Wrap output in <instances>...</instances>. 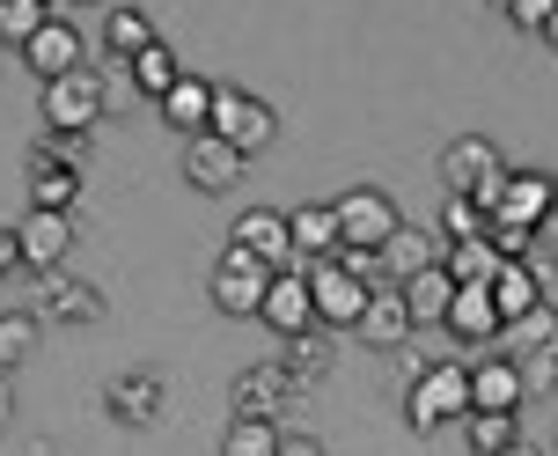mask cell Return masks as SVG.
Wrapping results in <instances>:
<instances>
[{"mask_svg":"<svg viewBox=\"0 0 558 456\" xmlns=\"http://www.w3.org/2000/svg\"><path fill=\"white\" fill-rule=\"evenodd\" d=\"M463 442L477 456H507L522 434H514V412H463Z\"/></svg>","mask_w":558,"mask_h":456,"instance_id":"30","label":"cell"},{"mask_svg":"<svg viewBox=\"0 0 558 456\" xmlns=\"http://www.w3.org/2000/svg\"><path fill=\"white\" fill-rule=\"evenodd\" d=\"M331 214H338V243H345V251H383L397 236V206H390V192H375V184H353L345 200H331Z\"/></svg>","mask_w":558,"mask_h":456,"instance_id":"6","label":"cell"},{"mask_svg":"<svg viewBox=\"0 0 558 456\" xmlns=\"http://www.w3.org/2000/svg\"><path fill=\"white\" fill-rule=\"evenodd\" d=\"M235 251L265 257L272 273H287L294 265V236H287V214H272V206H251L243 221H235Z\"/></svg>","mask_w":558,"mask_h":456,"instance_id":"16","label":"cell"},{"mask_svg":"<svg viewBox=\"0 0 558 456\" xmlns=\"http://www.w3.org/2000/svg\"><path fill=\"white\" fill-rule=\"evenodd\" d=\"M514 369H522V391H558V346H544V353H522V361H514Z\"/></svg>","mask_w":558,"mask_h":456,"instance_id":"36","label":"cell"},{"mask_svg":"<svg viewBox=\"0 0 558 456\" xmlns=\"http://www.w3.org/2000/svg\"><path fill=\"white\" fill-rule=\"evenodd\" d=\"M404 287V310H412V324H448V302H456V273L448 265H426V273H412Z\"/></svg>","mask_w":558,"mask_h":456,"instance_id":"25","label":"cell"},{"mask_svg":"<svg viewBox=\"0 0 558 456\" xmlns=\"http://www.w3.org/2000/svg\"><path fill=\"white\" fill-rule=\"evenodd\" d=\"M441 265L456 273V287H485L493 273H500V251H493L485 236H471V243H448V251H441Z\"/></svg>","mask_w":558,"mask_h":456,"instance_id":"28","label":"cell"},{"mask_svg":"<svg viewBox=\"0 0 558 456\" xmlns=\"http://www.w3.org/2000/svg\"><path fill=\"white\" fill-rule=\"evenodd\" d=\"M206 133H221L228 147H243V155H257V147L279 141V118L265 96H251V88H214V125Z\"/></svg>","mask_w":558,"mask_h":456,"instance_id":"5","label":"cell"},{"mask_svg":"<svg viewBox=\"0 0 558 456\" xmlns=\"http://www.w3.org/2000/svg\"><path fill=\"white\" fill-rule=\"evenodd\" d=\"M507 456H558V449H536V442H514V449Z\"/></svg>","mask_w":558,"mask_h":456,"instance_id":"41","label":"cell"},{"mask_svg":"<svg viewBox=\"0 0 558 456\" xmlns=\"http://www.w3.org/2000/svg\"><path fill=\"white\" fill-rule=\"evenodd\" d=\"M221 456H279V428L272 420H235L221 434Z\"/></svg>","mask_w":558,"mask_h":456,"instance_id":"34","label":"cell"},{"mask_svg":"<svg viewBox=\"0 0 558 456\" xmlns=\"http://www.w3.org/2000/svg\"><path fill=\"white\" fill-rule=\"evenodd\" d=\"M147 45H155V23H147L140 8H111V15H104V52L133 59V52H147Z\"/></svg>","mask_w":558,"mask_h":456,"instance_id":"29","label":"cell"},{"mask_svg":"<svg viewBox=\"0 0 558 456\" xmlns=\"http://www.w3.org/2000/svg\"><path fill=\"white\" fill-rule=\"evenodd\" d=\"M279 456H324L316 434H279Z\"/></svg>","mask_w":558,"mask_h":456,"instance_id":"39","label":"cell"},{"mask_svg":"<svg viewBox=\"0 0 558 456\" xmlns=\"http://www.w3.org/2000/svg\"><path fill=\"white\" fill-rule=\"evenodd\" d=\"M493 8H507V0H493Z\"/></svg>","mask_w":558,"mask_h":456,"instance_id":"43","label":"cell"},{"mask_svg":"<svg viewBox=\"0 0 558 456\" xmlns=\"http://www.w3.org/2000/svg\"><path fill=\"white\" fill-rule=\"evenodd\" d=\"M485 228H493L485 206L463 200V192H448V206H441V236H448V243H471V236H485Z\"/></svg>","mask_w":558,"mask_h":456,"instance_id":"35","label":"cell"},{"mask_svg":"<svg viewBox=\"0 0 558 456\" xmlns=\"http://www.w3.org/2000/svg\"><path fill=\"white\" fill-rule=\"evenodd\" d=\"M155 111H162V125H169V133H184V141H198V133L214 125V82H198V74H184V82L169 88V96L155 104Z\"/></svg>","mask_w":558,"mask_h":456,"instance_id":"21","label":"cell"},{"mask_svg":"<svg viewBox=\"0 0 558 456\" xmlns=\"http://www.w3.org/2000/svg\"><path fill=\"white\" fill-rule=\"evenodd\" d=\"M551 8H558V0H507V15H514L522 29H544V23H551Z\"/></svg>","mask_w":558,"mask_h":456,"instance_id":"37","label":"cell"},{"mask_svg":"<svg viewBox=\"0 0 558 456\" xmlns=\"http://www.w3.org/2000/svg\"><path fill=\"white\" fill-rule=\"evenodd\" d=\"M353 332H361L367 346H375V353H404V346H412V310H404V287H375V295H367V310H361V324H353Z\"/></svg>","mask_w":558,"mask_h":456,"instance_id":"12","label":"cell"},{"mask_svg":"<svg viewBox=\"0 0 558 456\" xmlns=\"http://www.w3.org/2000/svg\"><path fill=\"white\" fill-rule=\"evenodd\" d=\"M544 214H558V184L544 170H507V192H500V206H493V221L536 228Z\"/></svg>","mask_w":558,"mask_h":456,"instance_id":"14","label":"cell"},{"mask_svg":"<svg viewBox=\"0 0 558 456\" xmlns=\"http://www.w3.org/2000/svg\"><path fill=\"white\" fill-rule=\"evenodd\" d=\"M308 295H316V324H324V332H353L375 287H367L345 257H324V265H308Z\"/></svg>","mask_w":558,"mask_h":456,"instance_id":"4","label":"cell"},{"mask_svg":"<svg viewBox=\"0 0 558 456\" xmlns=\"http://www.w3.org/2000/svg\"><path fill=\"white\" fill-rule=\"evenodd\" d=\"M104 405H111L118 428H162V412H169V383H162L155 369H133V375H118L111 391H104Z\"/></svg>","mask_w":558,"mask_h":456,"instance_id":"11","label":"cell"},{"mask_svg":"<svg viewBox=\"0 0 558 456\" xmlns=\"http://www.w3.org/2000/svg\"><path fill=\"white\" fill-rule=\"evenodd\" d=\"M493 302H500V324L507 316H530L536 302H551V295H544V280H536V265L530 257H500V273H493Z\"/></svg>","mask_w":558,"mask_h":456,"instance_id":"23","label":"cell"},{"mask_svg":"<svg viewBox=\"0 0 558 456\" xmlns=\"http://www.w3.org/2000/svg\"><path fill=\"white\" fill-rule=\"evenodd\" d=\"M448 332L456 339H500V302H493V287H456V302H448Z\"/></svg>","mask_w":558,"mask_h":456,"instance_id":"24","label":"cell"},{"mask_svg":"<svg viewBox=\"0 0 558 456\" xmlns=\"http://www.w3.org/2000/svg\"><path fill=\"white\" fill-rule=\"evenodd\" d=\"M265 324H272L279 339H302V332H316V295H308V265H287V273H272V287H265Z\"/></svg>","mask_w":558,"mask_h":456,"instance_id":"9","label":"cell"},{"mask_svg":"<svg viewBox=\"0 0 558 456\" xmlns=\"http://www.w3.org/2000/svg\"><path fill=\"white\" fill-rule=\"evenodd\" d=\"M544 37H551V52H558V8H551V23H544Z\"/></svg>","mask_w":558,"mask_h":456,"instance_id":"42","label":"cell"},{"mask_svg":"<svg viewBox=\"0 0 558 456\" xmlns=\"http://www.w3.org/2000/svg\"><path fill=\"white\" fill-rule=\"evenodd\" d=\"M441 251H448L441 228H404L397 221V236L383 243V273H390V280H412V273H426V265H441Z\"/></svg>","mask_w":558,"mask_h":456,"instance_id":"20","label":"cell"},{"mask_svg":"<svg viewBox=\"0 0 558 456\" xmlns=\"http://www.w3.org/2000/svg\"><path fill=\"white\" fill-rule=\"evenodd\" d=\"M37 310L52 316V324H96V316H104V295H96L88 280L45 273V280H37Z\"/></svg>","mask_w":558,"mask_h":456,"instance_id":"18","label":"cell"},{"mask_svg":"<svg viewBox=\"0 0 558 456\" xmlns=\"http://www.w3.org/2000/svg\"><path fill=\"white\" fill-rule=\"evenodd\" d=\"M522 369L507 361V353H485L471 369V412H522Z\"/></svg>","mask_w":558,"mask_h":456,"instance_id":"17","label":"cell"},{"mask_svg":"<svg viewBox=\"0 0 558 456\" xmlns=\"http://www.w3.org/2000/svg\"><path fill=\"white\" fill-rule=\"evenodd\" d=\"M441 184H448V192H463V200H477L485 214H493V206H500V192H507L500 147L485 141V133H463V141H448V147H441Z\"/></svg>","mask_w":558,"mask_h":456,"instance_id":"2","label":"cell"},{"mask_svg":"<svg viewBox=\"0 0 558 456\" xmlns=\"http://www.w3.org/2000/svg\"><path fill=\"white\" fill-rule=\"evenodd\" d=\"M279 361L302 375V383H316V375H331L338 346H331V332H302V339H287V353H279Z\"/></svg>","mask_w":558,"mask_h":456,"instance_id":"31","label":"cell"},{"mask_svg":"<svg viewBox=\"0 0 558 456\" xmlns=\"http://www.w3.org/2000/svg\"><path fill=\"white\" fill-rule=\"evenodd\" d=\"M96 118H104V74L96 67H74V74L45 82V125H52L59 141H88Z\"/></svg>","mask_w":558,"mask_h":456,"instance_id":"3","label":"cell"},{"mask_svg":"<svg viewBox=\"0 0 558 456\" xmlns=\"http://www.w3.org/2000/svg\"><path fill=\"white\" fill-rule=\"evenodd\" d=\"M0 273H29V265H23V243H15V228H0Z\"/></svg>","mask_w":558,"mask_h":456,"instance_id":"38","label":"cell"},{"mask_svg":"<svg viewBox=\"0 0 558 456\" xmlns=\"http://www.w3.org/2000/svg\"><path fill=\"white\" fill-rule=\"evenodd\" d=\"M206 287H214V310H221V316H257V310H265V287H272V265L228 243Z\"/></svg>","mask_w":558,"mask_h":456,"instance_id":"7","label":"cell"},{"mask_svg":"<svg viewBox=\"0 0 558 456\" xmlns=\"http://www.w3.org/2000/svg\"><path fill=\"white\" fill-rule=\"evenodd\" d=\"M544 346H558V310H551V302H536L530 316H507V324H500V346H493V353L522 361V353H544Z\"/></svg>","mask_w":558,"mask_h":456,"instance_id":"26","label":"cell"},{"mask_svg":"<svg viewBox=\"0 0 558 456\" xmlns=\"http://www.w3.org/2000/svg\"><path fill=\"white\" fill-rule=\"evenodd\" d=\"M471 412V369L463 361H426L404 391V428L412 434H441L448 420Z\"/></svg>","mask_w":558,"mask_h":456,"instance_id":"1","label":"cell"},{"mask_svg":"<svg viewBox=\"0 0 558 456\" xmlns=\"http://www.w3.org/2000/svg\"><path fill=\"white\" fill-rule=\"evenodd\" d=\"M0 428H15V383L0 375Z\"/></svg>","mask_w":558,"mask_h":456,"instance_id":"40","label":"cell"},{"mask_svg":"<svg viewBox=\"0 0 558 456\" xmlns=\"http://www.w3.org/2000/svg\"><path fill=\"white\" fill-rule=\"evenodd\" d=\"M15 243H23L29 273H59V257L74 251V221H66V214H45V206H29V221L15 228Z\"/></svg>","mask_w":558,"mask_h":456,"instance_id":"15","label":"cell"},{"mask_svg":"<svg viewBox=\"0 0 558 456\" xmlns=\"http://www.w3.org/2000/svg\"><path fill=\"white\" fill-rule=\"evenodd\" d=\"M29 353H37V316H0V375H15L29 361Z\"/></svg>","mask_w":558,"mask_h":456,"instance_id":"33","label":"cell"},{"mask_svg":"<svg viewBox=\"0 0 558 456\" xmlns=\"http://www.w3.org/2000/svg\"><path fill=\"white\" fill-rule=\"evenodd\" d=\"M235 177H243V147H228L221 133L184 141V184H192V192L221 200V192H235Z\"/></svg>","mask_w":558,"mask_h":456,"instance_id":"10","label":"cell"},{"mask_svg":"<svg viewBox=\"0 0 558 456\" xmlns=\"http://www.w3.org/2000/svg\"><path fill=\"white\" fill-rule=\"evenodd\" d=\"M45 23H52V15H45V0H0V45H15V52H23Z\"/></svg>","mask_w":558,"mask_h":456,"instance_id":"32","label":"cell"},{"mask_svg":"<svg viewBox=\"0 0 558 456\" xmlns=\"http://www.w3.org/2000/svg\"><path fill=\"white\" fill-rule=\"evenodd\" d=\"M125 67H133V88H140V96H147V104H162L169 88L184 82V59L169 52L162 37H155V45H147V52H133V59H125Z\"/></svg>","mask_w":558,"mask_h":456,"instance_id":"27","label":"cell"},{"mask_svg":"<svg viewBox=\"0 0 558 456\" xmlns=\"http://www.w3.org/2000/svg\"><path fill=\"white\" fill-rule=\"evenodd\" d=\"M302 391H308V383L287 369V361H265V369L235 375V391H228V398H235V420H272V412H287Z\"/></svg>","mask_w":558,"mask_h":456,"instance_id":"8","label":"cell"},{"mask_svg":"<svg viewBox=\"0 0 558 456\" xmlns=\"http://www.w3.org/2000/svg\"><path fill=\"white\" fill-rule=\"evenodd\" d=\"M23 177H29V206H45V214H74V200H82V170L59 155V141L37 147Z\"/></svg>","mask_w":558,"mask_h":456,"instance_id":"13","label":"cell"},{"mask_svg":"<svg viewBox=\"0 0 558 456\" xmlns=\"http://www.w3.org/2000/svg\"><path fill=\"white\" fill-rule=\"evenodd\" d=\"M23 59H29V74H37V82H59V74L88 67V59H82V29H66V23H45L23 45Z\"/></svg>","mask_w":558,"mask_h":456,"instance_id":"19","label":"cell"},{"mask_svg":"<svg viewBox=\"0 0 558 456\" xmlns=\"http://www.w3.org/2000/svg\"><path fill=\"white\" fill-rule=\"evenodd\" d=\"M287 236H294V265H324V257L345 251L331 206H294V214H287Z\"/></svg>","mask_w":558,"mask_h":456,"instance_id":"22","label":"cell"}]
</instances>
